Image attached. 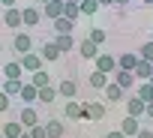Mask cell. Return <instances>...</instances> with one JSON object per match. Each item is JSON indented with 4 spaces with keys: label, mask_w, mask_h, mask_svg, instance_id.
I'll list each match as a JSON object with an SVG mask.
<instances>
[{
    "label": "cell",
    "mask_w": 153,
    "mask_h": 138,
    "mask_svg": "<svg viewBox=\"0 0 153 138\" xmlns=\"http://www.w3.org/2000/svg\"><path fill=\"white\" fill-rule=\"evenodd\" d=\"M27 132H30V138H48V132H45V123H36V126H30Z\"/></svg>",
    "instance_id": "34"
},
{
    "label": "cell",
    "mask_w": 153,
    "mask_h": 138,
    "mask_svg": "<svg viewBox=\"0 0 153 138\" xmlns=\"http://www.w3.org/2000/svg\"><path fill=\"white\" fill-rule=\"evenodd\" d=\"M105 96H108L111 102H123V99H126V90H123L120 84H114V81H108V87H105Z\"/></svg>",
    "instance_id": "21"
},
{
    "label": "cell",
    "mask_w": 153,
    "mask_h": 138,
    "mask_svg": "<svg viewBox=\"0 0 153 138\" xmlns=\"http://www.w3.org/2000/svg\"><path fill=\"white\" fill-rule=\"evenodd\" d=\"M105 138H126V135H123V132H120V129H111V132H108V135H105Z\"/></svg>",
    "instance_id": "37"
},
{
    "label": "cell",
    "mask_w": 153,
    "mask_h": 138,
    "mask_svg": "<svg viewBox=\"0 0 153 138\" xmlns=\"http://www.w3.org/2000/svg\"><path fill=\"white\" fill-rule=\"evenodd\" d=\"M18 63H21V69L24 72H36V69H42V57L36 54V51H27V54H18Z\"/></svg>",
    "instance_id": "2"
},
{
    "label": "cell",
    "mask_w": 153,
    "mask_h": 138,
    "mask_svg": "<svg viewBox=\"0 0 153 138\" xmlns=\"http://www.w3.org/2000/svg\"><path fill=\"white\" fill-rule=\"evenodd\" d=\"M75 3H81V0H75Z\"/></svg>",
    "instance_id": "48"
},
{
    "label": "cell",
    "mask_w": 153,
    "mask_h": 138,
    "mask_svg": "<svg viewBox=\"0 0 153 138\" xmlns=\"http://www.w3.org/2000/svg\"><path fill=\"white\" fill-rule=\"evenodd\" d=\"M21 21H24V27H36V24L42 21V9H36V6H24V9H21Z\"/></svg>",
    "instance_id": "11"
},
{
    "label": "cell",
    "mask_w": 153,
    "mask_h": 138,
    "mask_svg": "<svg viewBox=\"0 0 153 138\" xmlns=\"http://www.w3.org/2000/svg\"><path fill=\"white\" fill-rule=\"evenodd\" d=\"M63 6H66V0H48V3H42L39 9H42V15H45V18H51V21H54V18H60V15H63Z\"/></svg>",
    "instance_id": "7"
},
{
    "label": "cell",
    "mask_w": 153,
    "mask_h": 138,
    "mask_svg": "<svg viewBox=\"0 0 153 138\" xmlns=\"http://www.w3.org/2000/svg\"><path fill=\"white\" fill-rule=\"evenodd\" d=\"M144 117H147V120H153V102H147V111H144Z\"/></svg>",
    "instance_id": "39"
},
{
    "label": "cell",
    "mask_w": 153,
    "mask_h": 138,
    "mask_svg": "<svg viewBox=\"0 0 153 138\" xmlns=\"http://www.w3.org/2000/svg\"><path fill=\"white\" fill-rule=\"evenodd\" d=\"M141 57L138 54H132V51H123L120 57H117V69H129V72H132V69H135V63H138Z\"/></svg>",
    "instance_id": "18"
},
{
    "label": "cell",
    "mask_w": 153,
    "mask_h": 138,
    "mask_svg": "<svg viewBox=\"0 0 153 138\" xmlns=\"http://www.w3.org/2000/svg\"><path fill=\"white\" fill-rule=\"evenodd\" d=\"M114 3H117V6H123V3H129V0H114Z\"/></svg>",
    "instance_id": "42"
},
{
    "label": "cell",
    "mask_w": 153,
    "mask_h": 138,
    "mask_svg": "<svg viewBox=\"0 0 153 138\" xmlns=\"http://www.w3.org/2000/svg\"><path fill=\"white\" fill-rule=\"evenodd\" d=\"M0 18H3V24L12 27V30H21V27H24V21H21V9H18V6L3 9V15H0Z\"/></svg>",
    "instance_id": "4"
},
{
    "label": "cell",
    "mask_w": 153,
    "mask_h": 138,
    "mask_svg": "<svg viewBox=\"0 0 153 138\" xmlns=\"http://www.w3.org/2000/svg\"><path fill=\"white\" fill-rule=\"evenodd\" d=\"M12 51H15V54L33 51V36H30L27 30H15V36H12Z\"/></svg>",
    "instance_id": "1"
},
{
    "label": "cell",
    "mask_w": 153,
    "mask_h": 138,
    "mask_svg": "<svg viewBox=\"0 0 153 138\" xmlns=\"http://www.w3.org/2000/svg\"><path fill=\"white\" fill-rule=\"evenodd\" d=\"M0 54H3V39H0Z\"/></svg>",
    "instance_id": "43"
},
{
    "label": "cell",
    "mask_w": 153,
    "mask_h": 138,
    "mask_svg": "<svg viewBox=\"0 0 153 138\" xmlns=\"http://www.w3.org/2000/svg\"><path fill=\"white\" fill-rule=\"evenodd\" d=\"M18 138H30V132H27V129H24V132H21V135H18Z\"/></svg>",
    "instance_id": "41"
},
{
    "label": "cell",
    "mask_w": 153,
    "mask_h": 138,
    "mask_svg": "<svg viewBox=\"0 0 153 138\" xmlns=\"http://www.w3.org/2000/svg\"><path fill=\"white\" fill-rule=\"evenodd\" d=\"M21 84H24L21 78H3V93L6 96H18L21 93Z\"/></svg>",
    "instance_id": "23"
},
{
    "label": "cell",
    "mask_w": 153,
    "mask_h": 138,
    "mask_svg": "<svg viewBox=\"0 0 153 138\" xmlns=\"http://www.w3.org/2000/svg\"><path fill=\"white\" fill-rule=\"evenodd\" d=\"M18 123H21L24 129H30V126H36V123H39V111H36L33 105H24V108L18 111Z\"/></svg>",
    "instance_id": "6"
},
{
    "label": "cell",
    "mask_w": 153,
    "mask_h": 138,
    "mask_svg": "<svg viewBox=\"0 0 153 138\" xmlns=\"http://www.w3.org/2000/svg\"><path fill=\"white\" fill-rule=\"evenodd\" d=\"M114 84H120L123 90H132L135 87V72H129V69H114Z\"/></svg>",
    "instance_id": "8"
},
{
    "label": "cell",
    "mask_w": 153,
    "mask_h": 138,
    "mask_svg": "<svg viewBox=\"0 0 153 138\" xmlns=\"http://www.w3.org/2000/svg\"><path fill=\"white\" fill-rule=\"evenodd\" d=\"M81 15H96L99 12V0H81Z\"/></svg>",
    "instance_id": "31"
},
{
    "label": "cell",
    "mask_w": 153,
    "mask_h": 138,
    "mask_svg": "<svg viewBox=\"0 0 153 138\" xmlns=\"http://www.w3.org/2000/svg\"><path fill=\"white\" fill-rule=\"evenodd\" d=\"M99 51H102V48H99L93 39H81V42H78V54H81L84 60H96V54H99Z\"/></svg>",
    "instance_id": "12"
},
{
    "label": "cell",
    "mask_w": 153,
    "mask_h": 138,
    "mask_svg": "<svg viewBox=\"0 0 153 138\" xmlns=\"http://www.w3.org/2000/svg\"><path fill=\"white\" fill-rule=\"evenodd\" d=\"M102 117H105V105H102V102H84V120L99 123Z\"/></svg>",
    "instance_id": "9"
},
{
    "label": "cell",
    "mask_w": 153,
    "mask_h": 138,
    "mask_svg": "<svg viewBox=\"0 0 153 138\" xmlns=\"http://www.w3.org/2000/svg\"><path fill=\"white\" fill-rule=\"evenodd\" d=\"M75 24H78V21H69V18H54V33H72L75 30Z\"/></svg>",
    "instance_id": "25"
},
{
    "label": "cell",
    "mask_w": 153,
    "mask_h": 138,
    "mask_svg": "<svg viewBox=\"0 0 153 138\" xmlns=\"http://www.w3.org/2000/svg\"><path fill=\"white\" fill-rule=\"evenodd\" d=\"M135 96L144 99V102H153V84H150V81H141L138 90H135Z\"/></svg>",
    "instance_id": "29"
},
{
    "label": "cell",
    "mask_w": 153,
    "mask_h": 138,
    "mask_svg": "<svg viewBox=\"0 0 153 138\" xmlns=\"http://www.w3.org/2000/svg\"><path fill=\"white\" fill-rule=\"evenodd\" d=\"M63 117H66V120H84V102L69 99V102L63 105Z\"/></svg>",
    "instance_id": "5"
},
{
    "label": "cell",
    "mask_w": 153,
    "mask_h": 138,
    "mask_svg": "<svg viewBox=\"0 0 153 138\" xmlns=\"http://www.w3.org/2000/svg\"><path fill=\"white\" fill-rule=\"evenodd\" d=\"M135 138H153V129H150V126H141V129H138V135H135Z\"/></svg>",
    "instance_id": "36"
},
{
    "label": "cell",
    "mask_w": 153,
    "mask_h": 138,
    "mask_svg": "<svg viewBox=\"0 0 153 138\" xmlns=\"http://www.w3.org/2000/svg\"><path fill=\"white\" fill-rule=\"evenodd\" d=\"M138 57H141V60H150V63H153V42H144V45L138 48Z\"/></svg>",
    "instance_id": "33"
},
{
    "label": "cell",
    "mask_w": 153,
    "mask_h": 138,
    "mask_svg": "<svg viewBox=\"0 0 153 138\" xmlns=\"http://www.w3.org/2000/svg\"><path fill=\"white\" fill-rule=\"evenodd\" d=\"M30 84L39 90V87H48V84H54V81H51V75L45 72V69H36V72H30Z\"/></svg>",
    "instance_id": "17"
},
{
    "label": "cell",
    "mask_w": 153,
    "mask_h": 138,
    "mask_svg": "<svg viewBox=\"0 0 153 138\" xmlns=\"http://www.w3.org/2000/svg\"><path fill=\"white\" fill-rule=\"evenodd\" d=\"M63 18H69V21H78V18H81V6L75 3V0H66V6H63Z\"/></svg>",
    "instance_id": "24"
},
{
    "label": "cell",
    "mask_w": 153,
    "mask_h": 138,
    "mask_svg": "<svg viewBox=\"0 0 153 138\" xmlns=\"http://www.w3.org/2000/svg\"><path fill=\"white\" fill-rule=\"evenodd\" d=\"M36 3H39V6H42V3H48V0H36Z\"/></svg>",
    "instance_id": "44"
},
{
    "label": "cell",
    "mask_w": 153,
    "mask_h": 138,
    "mask_svg": "<svg viewBox=\"0 0 153 138\" xmlns=\"http://www.w3.org/2000/svg\"><path fill=\"white\" fill-rule=\"evenodd\" d=\"M0 138H3V132H0Z\"/></svg>",
    "instance_id": "49"
},
{
    "label": "cell",
    "mask_w": 153,
    "mask_h": 138,
    "mask_svg": "<svg viewBox=\"0 0 153 138\" xmlns=\"http://www.w3.org/2000/svg\"><path fill=\"white\" fill-rule=\"evenodd\" d=\"M0 132H3V138H18V135L24 132V126L15 120V123H3V129H0Z\"/></svg>",
    "instance_id": "28"
},
{
    "label": "cell",
    "mask_w": 153,
    "mask_h": 138,
    "mask_svg": "<svg viewBox=\"0 0 153 138\" xmlns=\"http://www.w3.org/2000/svg\"><path fill=\"white\" fill-rule=\"evenodd\" d=\"M150 84H153V75H150Z\"/></svg>",
    "instance_id": "46"
},
{
    "label": "cell",
    "mask_w": 153,
    "mask_h": 138,
    "mask_svg": "<svg viewBox=\"0 0 153 138\" xmlns=\"http://www.w3.org/2000/svg\"><path fill=\"white\" fill-rule=\"evenodd\" d=\"M126 111H129L132 117H141V114L147 111V102L138 99V96H132V99H126Z\"/></svg>",
    "instance_id": "19"
},
{
    "label": "cell",
    "mask_w": 153,
    "mask_h": 138,
    "mask_svg": "<svg viewBox=\"0 0 153 138\" xmlns=\"http://www.w3.org/2000/svg\"><path fill=\"white\" fill-rule=\"evenodd\" d=\"M141 3H153V0H141Z\"/></svg>",
    "instance_id": "45"
},
{
    "label": "cell",
    "mask_w": 153,
    "mask_h": 138,
    "mask_svg": "<svg viewBox=\"0 0 153 138\" xmlns=\"http://www.w3.org/2000/svg\"><path fill=\"white\" fill-rule=\"evenodd\" d=\"M18 99H21L24 105H33V102H39V90H36L33 84H21V93H18Z\"/></svg>",
    "instance_id": "15"
},
{
    "label": "cell",
    "mask_w": 153,
    "mask_h": 138,
    "mask_svg": "<svg viewBox=\"0 0 153 138\" xmlns=\"http://www.w3.org/2000/svg\"><path fill=\"white\" fill-rule=\"evenodd\" d=\"M45 132H48V138H63V123L60 120H48L45 123Z\"/></svg>",
    "instance_id": "30"
},
{
    "label": "cell",
    "mask_w": 153,
    "mask_h": 138,
    "mask_svg": "<svg viewBox=\"0 0 153 138\" xmlns=\"http://www.w3.org/2000/svg\"><path fill=\"white\" fill-rule=\"evenodd\" d=\"M54 45H57L60 51H72V48H75V36H72V33H57V36H54Z\"/></svg>",
    "instance_id": "20"
},
{
    "label": "cell",
    "mask_w": 153,
    "mask_h": 138,
    "mask_svg": "<svg viewBox=\"0 0 153 138\" xmlns=\"http://www.w3.org/2000/svg\"><path fill=\"white\" fill-rule=\"evenodd\" d=\"M138 129H141V123H138V117H132V114H126V117H123V123H120V132H123L126 138H135V135H138Z\"/></svg>",
    "instance_id": "13"
},
{
    "label": "cell",
    "mask_w": 153,
    "mask_h": 138,
    "mask_svg": "<svg viewBox=\"0 0 153 138\" xmlns=\"http://www.w3.org/2000/svg\"><path fill=\"white\" fill-rule=\"evenodd\" d=\"M108 81H111V75L99 72V69H96V72L90 75V87H93V90H105V87H108Z\"/></svg>",
    "instance_id": "22"
},
{
    "label": "cell",
    "mask_w": 153,
    "mask_h": 138,
    "mask_svg": "<svg viewBox=\"0 0 153 138\" xmlns=\"http://www.w3.org/2000/svg\"><path fill=\"white\" fill-rule=\"evenodd\" d=\"M150 42H153V33H150Z\"/></svg>",
    "instance_id": "47"
},
{
    "label": "cell",
    "mask_w": 153,
    "mask_h": 138,
    "mask_svg": "<svg viewBox=\"0 0 153 138\" xmlns=\"http://www.w3.org/2000/svg\"><path fill=\"white\" fill-rule=\"evenodd\" d=\"M132 72H135V78H141V81H150V75H153V63H150V60H138Z\"/></svg>",
    "instance_id": "16"
},
{
    "label": "cell",
    "mask_w": 153,
    "mask_h": 138,
    "mask_svg": "<svg viewBox=\"0 0 153 138\" xmlns=\"http://www.w3.org/2000/svg\"><path fill=\"white\" fill-rule=\"evenodd\" d=\"M96 69H99V72H105V75H111L114 69H117V57L108 54V51H99V54H96Z\"/></svg>",
    "instance_id": "3"
},
{
    "label": "cell",
    "mask_w": 153,
    "mask_h": 138,
    "mask_svg": "<svg viewBox=\"0 0 153 138\" xmlns=\"http://www.w3.org/2000/svg\"><path fill=\"white\" fill-rule=\"evenodd\" d=\"M60 54H63V51H60V48H57L54 42H45V45L39 48V57H42V60H48V63H54V60H60Z\"/></svg>",
    "instance_id": "14"
},
{
    "label": "cell",
    "mask_w": 153,
    "mask_h": 138,
    "mask_svg": "<svg viewBox=\"0 0 153 138\" xmlns=\"http://www.w3.org/2000/svg\"><path fill=\"white\" fill-rule=\"evenodd\" d=\"M0 15H3V12H0Z\"/></svg>",
    "instance_id": "50"
},
{
    "label": "cell",
    "mask_w": 153,
    "mask_h": 138,
    "mask_svg": "<svg viewBox=\"0 0 153 138\" xmlns=\"http://www.w3.org/2000/svg\"><path fill=\"white\" fill-rule=\"evenodd\" d=\"M9 102H12V96H6L3 90H0V114H3V111L9 108Z\"/></svg>",
    "instance_id": "35"
},
{
    "label": "cell",
    "mask_w": 153,
    "mask_h": 138,
    "mask_svg": "<svg viewBox=\"0 0 153 138\" xmlns=\"http://www.w3.org/2000/svg\"><path fill=\"white\" fill-rule=\"evenodd\" d=\"M114 3V0H99V6H111Z\"/></svg>",
    "instance_id": "40"
},
{
    "label": "cell",
    "mask_w": 153,
    "mask_h": 138,
    "mask_svg": "<svg viewBox=\"0 0 153 138\" xmlns=\"http://www.w3.org/2000/svg\"><path fill=\"white\" fill-rule=\"evenodd\" d=\"M87 39H93V42H96V45L102 48V45H105V30H102V27H90V33H87Z\"/></svg>",
    "instance_id": "32"
},
{
    "label": "cell",
    "mask_w": 153,
    "mask_h": 138,
    "mask_svg": "<svg viewBox=\"0 0 153 138\" xmlns=\"http://www.w3.org/2000/svg\"><path fill=\"white\" fill-rule=\"evenodd\" d=\"M0 6H3V9H9V6H18V0H0Z\"/></svg>",
    "instance_id": "38"
},
{
    "label": "cell",
    "mask_w": 153,
    "mask_h": 138,
    "mask_svg": "<svg viewBox=\"0 0 153 138\" xmlns=\"http://www.w3.org/2000/svg\"><path fill=\"white\" fill-rule=\"evenodd\" d=\"M54 99H57V84H48V87H39V102L51 105Z\"/></svg>",
    "instance_id": "26"
},
{
    "label": "cell",
    "mask_w": 153,
    "mask_h": 138,
    "mask_svg": "<svg viewBox=\"0 0 153 138\" xmlns=\"http://www.w3.org/2000/svg\"><path fill=\"white\" fill-rule=\"evenodd\" d=\"M57 96H63V99H75V96H78V84H75L72 78L57 81Z\"/></svg>",
    "instance_id": "10"
},
{
    "label": "cell",
    "mask_w": 153,
    "mask_h": 138,
    "mask_svg": "<svg viewBox=\"0 0 153 138\" xmlns=\"http://www.w3.org/2000/svg\"><path fill=\"white\" fill-rule=\"evenodd\" d=\"M21 72H24V69H21L18 60H9V63L3 66V78H21Z\"/></svg>",
    "instance_id": "27"
}]
</instances>
